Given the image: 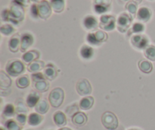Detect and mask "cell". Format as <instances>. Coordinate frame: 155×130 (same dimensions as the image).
<instances>
[{
  "mask_svg": "<svg viewBox=\"0 0 155 130\" xmlns=\"http://www.w3.org/2000/svg\"><path fill=\"white\" fill-rule=\"evenodd\" d=\"M64 100V91L61 88H55L51 90L48 96V101L51 107L58 108L61 107Z\"/></svg>",
  "mask_w": 155,
  "mask_h": 130,
  "instance_id": "cell-3",
  "label": "cell"
},
{
  "mask_svg": "<svg viewBox=\"0 0 155 130\" xmlns=\"http://www.w3.org/2000/svg\"><path fill=\"white\" fill-rule=\"evenodd\" d=\"M16 111L15 107L11 104L5 105L4 110H3V115L6 117H12L15 115V113Z\"/></svg>",
  "mask_w": 155,
  "mask_h": 130,
  "instance_id": "cell-35",
  "label": "cell"
},
{
  "mask_svg": "<svg viewBox=\"0 0 155 130\" xmlns=\"http://www.w3.org/2000/svg\"><path fill=\"white\" fill-rule=\"evenodd\" d=\"M130 43L135 49L139 50H145V48L149 46L148 45L149 40L147 37V36L143 34L133 35L130 39Z\"/></svg>",
  "mask_w": 155,
  "mask_h": 130,
  "instance_id": "cell-7",
  "label": "cell"
},
{
  "mask_svg": "<svg viewBox=\"0 0 155 130\" xmlns=\"http://www.w3.org/2000/svg\"><path fill=\"white\" fill-rule=\"evenodd\" d=\"M12 2L18 4L19 5L22 6V7L25 8L29 6L30 2V0H12Z\"/></svg>",
  "mask_w": 155,
  "mask_h": 130,
  "instance_id": "cell-44",
  "label": "cell"
},
{
  "mask_svg": "<svg viewBox=\"0 0 155 130\" xmlns=\"http://www.w3.org/2000/svg\"><path fill=\"white\" fill-rule=\"evenodd\" d=\"M94 33H95V37H96L97 40H98L100 44L106 42L108 39V35L104 30H96Z\"/></svg>",
  "mask_w": 155,
  "mask_h": 130,
  "instance_id": "cell-36",
  "label": "cell"
},
{
  "mask_svg": "<svg viewBox=\"0 0 155 130\" xmlns=\"http://www.w3.org/2000/svg\"><path fill=\"white\" fill-rule=\"evenodd\" d=\"M133 17L127 12H122L120 14L117 19V29L120 33H126L131 26Z\"/></svg>",
  "mask_w": 155,
  "mask_h": 130,
  "instance_id": "cell-4",
  "label": "cell"
},
{
  "mask_svg": "<svg viewBox=\"0 0 155 130\" xmlns=\"http://www.w3.org/2000/svg\"><path fill=\"white\" fill-rule=\"evenodd\" d=\"M9 15H10L9 21L12 23V24L19 25L20 23L22 22L25 18L24 8L12 2L10 9H9Z\"/></svg>",
  "mask_w": 155,
  "mask_h": 130,
  "instance_id": "cell-1",
  "label": "cell"
},
{
  "mask_svg": "<svg viewBox=\"0 0 155 130\" xmlns=\"http://www.w3.org/2000/svg\"><path fill=\"white\" fill-rule=\"evenodd\" d=\"M0 31L1 33L4 36H11V35L13 34L15 31V29L12 24H2L0 27Z\"/></svg>",
  "mask_w": 155,
  "mask_h": 130,
  "instance_id": "cell-30",
  "label": "cell"
},
{
  "mask_svg": "<svg viewBox=\"0 0 155 130\" xmlns=\"http://www.w3.org/2000/svg\"><path fill=\"white\" fill-rule=\"evenodd\" d=\"M30 1L33 2V3H36V4H37V3L39 4V3L41 1H42V0H30Z\"/></svg>",
  "mask_w": 155,
  "mask_h": 130,
  "instance_id": "cell-45",
  "label": "cell"
},
{
  "mask_svg": "<svg viewBox=\"0 0 155 130\" xmlns=\"http://www.w3.org/2000/svg\"><path fill=\"white\" fill-rule=\"evenodd\" d=\"M148 1H154V0H148Z\"/></svg>",
  "mask_w": 155,
  "mask_h": 130,
  "instance_id": "cell-51",
  "label": "cell"
},
{
  "mask_svg": "<svg viewBox=\"0 0 155 130\" xmlns=\"http://www.w3.org/2000/svg\"><path fill=\"white\" fill-rule=\"evenodd\" d=\"M94 98L92 96H87L81 99L79 104V107L83 111H89L92 107L94 104Z\"/></svg>",
  "mask_w": 155,
  "mask_h": 130,
  "instance_id": "cell-21",
  "label": "cell"
},
{
  "mask_svg": "<svg viewBox=\"0 0 155 130\" xmlns=\"http://www.w3.org/2000/svg\"><path fill=\"white\" fill-rule=\"evenodd\" d=\"M50 4L55 13H61L65 9V0H51Z\"/></svg>",
  "mask_w": 155,
  "mask_h": 130,
  "instance_id": "cell-23",
  "label": "cell"
},
{
  "mask_svg": "<svg viewBox=\"0 0 155 130\" xmlns=\"http://www.w3.org/2000/svg\"><path fill=\"white\" fill-rule=\"evenodd\" d=\"M16 85L18 88H21V89H24V88H27L30 85V79L29 76L25 75L21 77L18 78L16 80Z\"/></svg>",
  "mask_w": 155,
  "mask_h": 130,
  "instance_id": "cell-29",
  "label": "cell"
},
{
  "mask_svg": "<svg viewBox=\"0 0 155 130\" xmlns=\"http://www.w3.org/2000/svg\"><path fill=\"white\" fill-rule=\"evenodd\" d=\"M16 120L19 124L24 125L27 121V117L24 114H18L16 117Z\"/></svg>",
  "mask_w": 155,
  "mask_h": 130,
  "instance_id": "cell-43",
  "label": "cell"
},
{
  "mask_svg": "<svg viewBox=\"0 0 155 130\" xmlns=\"http://www.w3.org/2000/svg\"><path fill=\"white\" fill-rule=\"evenodd\" d=\"M1 130H5V129H3V128H2H2H1Z\"/></svg>",
  "mask_w": 155,
  "mask_h": 130,
  "instance_id": "cell-50",
  "label": "cell"
},
{
  "mask_svg": "<svg viewBox=\"0 0 155 130\" xmlns=\"http://www.w3.org/2000/svg\"><path fill=\"white\" fill-rule=\"evenodd\" d=\"M0 85L1 88H5V89L12 85V79L2 70L0 72Z\"/></svg>",
  "mask_w": 155,
  "mask_h": 130,
  "instance_id": "cell-27",
  "label": "cell"
},
{
  "mask_svg": "<svg viewBox=\"0 0 155 130\" xmlns=\"http://www.w3.org/2000/svg\"><path fill=\"white\" fill-rule=\"evenodd\" d=\"M30 16L33 18V19H38L39 18V7H38V4L33 3L31 5L30 9Z\"/></svg>",
  "mask_w": 155,
  "mask_h": 130,
  "instance_id": "cell-37",
  "label": "cell"
},
{
  "mask_svg": "<svg viewBox=\"0 0 155 130\" xmlns=\"http://www.w3.org/2000/svg\"><path fill=\"white\" fill-rule=\"evenodd\" d=\"M77 92L80 96H87L92 94V88L89 81L86 79H81L77 82L76 85Z\"/></svg>",
  "mask_w": 155,
  "mask_h": 130,
  "instance_id": "cell-8",
  "label": "cell"
},
{
  "mask_svg": "<svg viewBox=\"0 0 155 130\" xmlns=\"http://www.w3.org/2000/svg\"><path fill=\"white\" fill-rule=\"evenodd\" d=\"M25 65L24 62L19 59L9 60L5 65V71L10 76L17 77L25 72Z\"/></svg>",
  "mask_w": 155,
  "mask_h": 130,
  "instance_id": "cell-2",
  "label": "cell"
},
{
  "mask_svg": "<svg viewBox=\"0 0 155 130\" xmlns=\"http://www.w3.org/2000/svg\"><path fill=\"white\" fill-rule=\"evenodd\" d=\"M101 123L104 128L108 130H115L118 127V119L112 112L104 113L101 117Z\"/></svg>",
  "mask_w": 155,
  "mask_h": 130,
  "instance_id": "cell-6",
  "label": "cell"
},
{
  "mask_svg": "<svg viewBox=\"0 0 155 130\" xmlns=\"http://www.w3.org/2000/svg\"><path fill=\"white\" fill-rule=\"evenodd\" d=\"M39 7V18L42 20H47L51 17L52 13V9L50 2L47 0H42L38 4Z\"/></svg>",
  "mask_w": 155,
  "mask_h": 130,
  "instance_id": "cell-10",
  "label": "cell"
},
{
  "mask_svg": "<svg viewBox=\"0 0 155 130\" xmlns=\"http://www.w3.org/2000/svg\"><path fill=\"white\" fill-rule=\"evenodd\" d=\"M112 0H94L93 9L95 13L104 14L111 9Z\"/></svg>",
  "mask_w": 155,
  "mask_h": 130,
  "instance_id": "cell-9",
  "label": "cell"
},
{
  "mask_svg": "<svg viewBox=\"0 0 155 130\" xmlns=\"http://www.w3.org/2000/svg\"><path fill=\"white\" fill-rule=\"evenodd\" d=\"M152 16V12L151 9H148V7H141L138 10L136 17L137 19L141 22H148Z\"/></svg>",
  "mask_w": 155,
  "mask_h": 130,
  "instance_id": "cell-13",
  "label": "cell"
},
{
  "mask_svg": "<svg viewBox=\"0 0 155 130\" xmlns=\"http://www.w3.org/2000/svg\"><path fill=\"white\" fill-rule=\"evenodd\" d=\"M8 49L12 53H17L21 49V38L18 34L14 35L9 40Z\"/></svg>",
  "mask_w": 155,
  "mask_h": 130,
  "instance_id": "cell-17",
  "label": "cell"
},
{
  "mask_svg": "<svg viewBox=\"0 0 155 130\" xmlns=\"http://www.w3.org/2000/svg\"><path fill=\"white\" fill-rule=\"evenodd\" d=\"M80 55L83 59L89 60L94 56L93 48L89 45H83L80 50Z\"/></svg>",
  "mask_w": 155,
  "mask_h": 130,
  "instance_id": "cell-20",
  "label": "cell"
},
{
  "mask_svg": "<svg viewBox=\"0 0 155 130\" xmlns=\"http://www.w3.org/2000/svg\"><path fill=\"white\" fill-rule=\"evenodd\" d=\"M99 27L104 31H112L117 27V19L113 15H102L100 17Z\"/></svg>",
  "mask_w": 155,
  "mask_h": 130,
  "instance_id": "cell-5",
  "label": "cell"
},
{
  "mask_svg": "<svg viewBox=\"0 0 155 130\" xmlns=\"http://www.w3.org/2000/svg\"><path fill=\"white\" fill-rule=\"evenodd\" d=\"M39 56H40V53L38 50H32L24 53V55L22 56V60L25 63L29 65L31 62H33V61L39 59Z\"/></svg>",
  "mask_w": 155,
  "mask_h": 130,
  "instance_id": "cell-14",
  "label": "cell"
},
{
  "mask_svg": "<svg viewBox=\"0 0 155 130\" xmlns=\"http://www.w3.org/2000/svg\"><path fill=\"white\" fill-rule=\"evenodd\" d=\"M58 130H72V129H71L70 128H68V127H64V128H61V129H59Z\"/></svg>",
  "mask_w": 155,
  "mask_h": 130,
  "instance_id": "cell-46",
  "label": "cell"
},
{
  "mask_svg": "<svg viewBox=\"0 0 155 130\" xmlns=\"http://www.w3.org/2000/svg\"><path fill=\"white\" fill-rule=\"evenodd\" d=\"M1 18H2V21H9V18H10L9 9H4L2 11Z\"/></svg>",
  "mask_w": 155,
  "mask_h": 130,
  "instance_id": "cell-42",
  "label": "cell"
},
{
  "mask_svg": "<svg viewBox=\"0 0 155 130\" xmlns=\"http://www.w3.org/2000/svg\"><path fill=\"white\" fill-rule=\"evenodd\" d=\"M53 120H54V123L59 127H61L67 124L66 116L61 111H57L53 115Z\"/></svg>",
  "mask_w": 155,
  "mask_h": 130,
  "instance_id": "cell-24",
  "label": "cell"
},
{
  "mask_svg": "<svg viewBox=\"0 0 155 130\" xmlns=\"http://www.w3.org/2000/svg\"><path fill=\"white\" fill-rule=\"evenodd\" d=\"M83 25L85 29L87 30H95L98 27H99V23L95 16L91 15H88L83 18Z\"/></svg>",
  "mask_w": 155,
  "mask_h": 130,
  "instance_id": "cell-12",
  "label": "cell"
},
{
  "mask_svg": "<svg viewBox=\"0 0 155 130\" xmlns=\"http://www.w3.org/2000/svg\"><path fill=\"white\" fill-rule=\"evenodd\" d=\"M126 10L127 11L130 15H131L132 16L133 15H135L136 14H137L138 12V8H137V3L135 1H130L126 4L125 6Z\"/></svg>",
  "mask_w": 155,
  "mask_h": 130,
  "instance_id": "cell-32",
  "label": "cell"
},
{
  "mask_svg": "<svg viewBox=\"0 0 155 130\" xmlns=\"http://www.w3.org/2000/svg\"><path fill=\"white\" fill-rule=\"evenodd\" d=\"M5 127L8 130H21V126L13 120H8L5 123Z\"/></svg>",
  "mask_w": 155,
  "mask_h": 130,
  "instance_id": "cell-38",
  "label": "cell"
},
{
  "mask_svg": "<svg viewBox=\"0 0 155 130\" xmlns=\"http://www.w3.org/2000/svg\"><path fill=\"white\" fill-rule=\"evenodd\" d=\"M145 30V27L142 23L136 22L133 24L132 27V32L135 34H142Z\"/></svg>",
  "mask_w": 155,
  "mask_h": 130,
  "instance_id": "cell-34",
  "label": "cell"
},
{
  "mask_svg": "<svg viewBox=\"0 0 155 130\" xmlns=\"http://www.w3.org/2000/svg\"><path fill=\"white\" fill-rule=\"evenodd\" d=\"M135 2H139V3H140L141 2H142V0H134Z\"/></svg>",
  "mask_w": 155,
  "mask_h": 130,
  "instance_id": "cell-47",
  "label": "cell"
},
{
  "mask_svg": "<svg viewBox=\"0 0 155 130\" xmlns=\"http://www.w3.org/2000/svg\"><path fill=\"white\" fill-rule=\"evenodd\" d=\"M34 42V37L33 34L29 32L24 33L21 37V51L26 53L27 50L31 47Z\"/></svg>",
  "mask_w": 155,
  "mask_h": 130,
  "instance_id": "cell-11",
  "label": "cell"
},
{
  "mask_svg": "<svg viewBox=\"0 0 155 130\" xmlns=\"http://www.w3.org/2000/svg\"><path fill=\"white\" fill-rule=\"evenodd\" d=\"M129 130H138V129H129Z\"/></svg>",
  "mask_w": 155,
  "mask_h": 130,
  "instance_id": "cell-49",
  "label": "cell"
},
{
  "mask_svg": "<svg viewBox=\"0 0 155 130\" xmlns=\"http://www.w3.org/2000/svg\"><path fill=\"white\" fill-rule=\"evenodd\" d=\"M43 120V117L38 113H32L28 117V123L32 126H36L40 124Z\"/></svg>",
  "mask_w": 155,
  "mask_h": 130,
  "instance_id": "cell-25",
  "label": "cell"
},
{
  "mask_svg": "<svg viewBox=\"0 0 155 130\" xmlns=\"http://www.w3.org/2000/svg\"><path fill=\"white\" fill-rule=\"evenodd\" d=\"M36 113L39 114H45L49 110V105L45 100H39L36 106L35 107Z\"/></svg>",
  "mask_w": 155,
  "mask_h": 130,
  "instance_id": "cell-26",
  "label": "cell"
},
{
  "mask_svg": "<svg viewBox=\"0 0 155 130\" xmlns=\"http://www.w3.org/2000/svg\"><path fill=\"white\" fill-rule=\"evenodd\" d=\"M59 70H57L56 67L53 64L49 63L44 69V76L45 79L49 81H52L57 77L58 72Z\"/></svg>",
  "mask_w": 155,
  "mask_h": 130,
  "instance_id": "cell-15",
  "label": "cell"
},
{
  "mask_svg": "<svg viewBox=\"0 0 155 130\" xmlns=\"http://www.w3.org/2000/svg\"><path fill=\"white\" fill-rule=\"evenodd\" d=\"M40 100V95L37 91H33V92L30 93L26 99V104H27V107L30 108L35 107L38 102Z\"/></svg>",
  "mask_w": 155,
  "mask_h": 130,
  "instance_id": "cell-18",
  "label": "cell"
},
{
  "mask_svg": "<svg viewBox=\"0 0 155 130\" xmlns=\"http://www.w3.org/2000/svg\"><path fill=\"white\" fill-rule=\"evenodd\" d=\"M45 62L43 61H41L37 59V60L33 61V62H31L30 64H29L28 66H27V70H28L31 73H37L39 72L41 70H42L43 69H45Z\"/></svg>",
  "mask_w": 155,
  "mask_h": 130,
  "instance_id": "cell-19",
  "label": "cell"
},
{
  "mask_svg": "<svg viewBox=\"0 0 155 130\" xmlns=\"http://www.w3.org/2000/svg\"><path fill=\"white\" fill-rule=\"evenodd\" d=\"M87 116L83 112H77L72 117V123L77 126H84L87 123Z\"/></svg>",
  "mask_w": 155,
  "mask_h": 130,
  "instance_id": "cell-16",
  "label": "cell"
},
{
  "mask_svg": "<svg viewBox=\"0 0 155 130\" xmlns=\"http://www.w3.org/2000/svg\"><path fill=\"white\" fill-rule=\"evenodd\" d=\"M33 87H34V88L37 91H39V92H45L49 88V83L45 79V80L33 82Z\"/></svg>",
  "mask_w": 155,
  "mask_h": 130,
  "instance_id": "cell-28",
  "label": "cell"
},
{
  "mask_svg": "<svg viewBox=\"0 0 155 130\" xmlns=\"http://www.w3.org/2000/svg\"><path fill=\"white\" fill-rule=\"evenodd\" d=\"M123 2H130V0H121Z\"/></svg>",
  "mask_w": 155,
  "mask_h": 130,
  "instance_id": "cell-48",
  "label": "cell"
},
{
  "mask_svg": "<svg viewBox=\"0 0 155 130\" xmlns=\"http://www.w3.org/2000/svg\"><path fill=\"white\" fill-rule=\"evenodd\" d=\"M16 111L19 114H26L28 111V110L23 102H19V103L17 104Z\"/></svg>",
  "mask_w": 155,
  "mask_h": 130,
  "instance_id": "cell-40",
  "label": "cell"
},
{
  "mask_svg": "<svg viewBox=\"0 0 155 130\" xmlns=\"http://www.w3.org/2000/svg\"><path fill=\"white\" fill-rule=\"evenodd\" d=\"M139 69L145 74H149L153 70V65L151 62L146 60V59H141L138 62Z\"/></svg>",
  "mask_w": 155,
  "mask_h": 130,
  "instance_id": "cell-22",
  "label": "cell"
},
{
  "mask_svg": "<svg viewBox=\"0 0 155 130\" xmlns=\"http://www.w3.org/2000/svg\"><path fill=\"white\" fill-rule=\"evenodd\" d=\"M145 56L150 61H155V47L153 45H149L144 50Z\"/></svg>",
  "mask_w": 155,
  "mask_h": 130,
  "instance_id": "cell-31",
  "label": "cell"
},
{
  "mask_svg": "<svg viewBox=\"0 0 155 130\" xmlns=\"http://www.w3.org/2000/svg\"><path fill=\"white\" fill-rule=\"evenodd\" d=\"M31 79L33 80V82H39V81H42L45 80V77L44 76V74L41 72H37V73H33L31 76Z\"/></svg>",
  "mask_w": 155,
  "mask_h": 130,
  "instance_id": "cell-39",
  "label": "cell"
},
{
  "mask_svg": "<svg viewBox=\"0 0 155 130\" xmlns=\"http://www.w3.org/2000/svg\"><path fill=\"white\" fill-rule=\"evenodd\" d=\"M86 41L89 45L94 46V47H98L101 44L98 42L94 32H90V33H88L87 36H86Z\"/></svg>",
  "mask_w": 155,
  "mask_h": 130,
  "instance_id": "cell-33",
  "label": "cell"
},
{
  "mask_svg": "<svg viewBox=\"0 0 155 130\" xmlns=\"http://www.w3.org/2000/svg\"><path fill=\"white\" fill-rule=\"evenodd\" d=\"M78 112V107L77 105H72V106L68 107L66 109V113L71 117H73L75 114Z\"/></svg>",
  "mask_w": 155,
  "mask_h": 130,
  "instance_id": "cell-41",
  "label": "cell"
}]
</instances>
